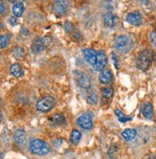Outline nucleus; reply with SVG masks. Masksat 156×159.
<instances>
[{
	"instance_id": "obj_28",
	"label": "nucleus",
	"mask_w": 156,
	"mask_h": 159,
	"mask_svg": "<svg viewBox=\"0 0 156 159\" xmlns=\"http://www.w3.org/2000/svg\"><path fill=\"white\" fill-rule=\"evenodd\" d=\"M51 40H52V39H51V37H44L43 39H42V42H43V44H44V46L45 47H47V46H49V45L51 44Z\"/></svg>"
},
{
	"instance_id": "obj_36",
	"label": "nucleus",
	"mask_w": 156,
	"mask_h": 159,
	"mask_svg": "<svg viewBox=\"0 0 156 159\" xmlns=\"http://www.w3.org/2000/svg\"><path fill=\"white\" fill-rule=\"evenodd\" d=\"M1 117H2V116H1V114H0V122H1Z\"/></svg>"
},
{
	"instance_id": "obj_34",
	"label": "nucleus",
	"mask_w": 156,
	"mask_h": 159,
	"mask_svg": "<svg viewBox=\"0 0 156 159\" xmlns=\"http://www.w3.org/2000/svg\"><path fill=\"white\" fill-rule=\"evenodd\" d=\"M8 1H10L11 3H16V0H8Z\"/></svg>"
},
{
	"instance_id": "obj_9",
	"label": "nucleus",
	"mask_w": 156,
	"mask_h": 159,
	"mask_svg": "<svg viewBox=\"0 0 156 159\" xmlns=\"http://www.w3.org/2000/svg\"><path fill=\"white\" fill-rule=\"evenodd\" d=\"M83 54V58L86 61L87 63H89L90 65H94L96 62V59H97V53L93 50V49H84L82 51Z\"/></svg>"
},
{
	"instance_id": "obj_12",
	"label": "nucleus",
	"mask_w": 156,
	"mask_h": 159,
	"mask_svg": "<svg viewBox=\"0 0 156 159\" xmlns=\"http://www.w3.org/2000/svg\"><path fill=\"white\" fill-rule=\"evenodd\" d=\"M142 113L147 119H151L153 117V106L149 102L145 103L142 107Z\"/></svg>"
},
{
	"instance_id": "obj_13",
	"label": "nucleus",
	"mask_w": 156,
	"mask_h": 159,
	"mask_svg": "<svg viewBox=\"0 0 156 159\" xmlns=\"http://www.w3.org/2000/svg\"><path fill=\"white\" fill-rule=\"evenodd\" d=\"M104 23L107 28H113L116 25V16L112 13H106L104 16Z\"/></svg>"
},
{
	"instance_id": "obj_25",
	"label": "nucleus",
	"mask_w": 156,
	"mask_h": 159,
	"mask_svg": "<svg viewBox=\"0 0 156 159\" xmlns=\"http://www.w3.org/2000/svg\"><path fill=\"white\" fill-rule=\"evenodd\" d=\"M14 54H15V56H16V58H17V59H22V58L24 57V55H25V51H24V49L22 48V47L17 46V47H16V49H15V51H14Z\"/></svg>"
},
{
	"instance_id": "obj_31",
	"label": "nucleus",
	"mask_w": 156,
	"mask_h": 159,
	"mask_svg": "<svg viewBox=\"0 0 156 159\" xmlns=\"http://www.w3.org/2000/svg\"><path fill=\"white\" fill-rule=\"evenodd\" d=\"M9 23H10L11 25H13V26H16V25L17 24V19H16V16L11 17L10 20H9Z\"/></svg>"
},
{
	"instance_id": "obj_20",
	"label": "nucleus",
	"mask_w": 156,
	"mask_h": 159,
	"mask_svg": "<svg viewBox=\"0 0 156 159\" xmlns=\"http://www.w3.org/2000/svg\"><path fill=\"white\" fill-rule=\"evenodd\" d=\"M81 139H82V133L78 129H73L70 135V142L73 145H76L81 141Z\"/></svg>"
},
{
	"instance_id": "obj_18",
	"label": "nucleus",
	"mask_w": 156,
	"mask_h": 159,
	"mask_svg": "<svg viewBox=\"0 0 156 159\" xmlns=\"http://www.w3.org/2000/svg\"><path fill=\"white\" fill-rule=\"evenodd\" d=\"M10 71H11V74L16 78H20L23 76V70H22L21 66L17 63H15L11 66Z\"/></svg>"
},
{
	"instance_id": "obj_3",
	"label": "nucleus",
	"mask_w": 156,
	"mask_h": 159,
	"mask_svg": "<svg viewBox=\"0 0 156 159\" xmlns=\"http://www.w3.org/2000/svg\"><path fill=\"white\" fill-rule=\"evenodd\" d=\"M114 47L116 50H118L122 53H127L132 47V41L130 39V38L126 35L119 36L118 38H116V39L114 41Z\"/></svg>"
},
{
	"instance_id": "obj_30",
	"label": "nucleus",
	"mask_w": 156,
	"mask_h": 159,
	"mask_svg": "<svg viewBox=\"0 0 156 159\" xmlns=\"http://www.w3.org/2000/svg\"><path fill=\"white\" fill-rule=\"evenodd\" d=\"M64 28H65V31L67 32V33H71V32L73 31V28H74V27H73V25L70 23V22H66Z\"/></svg>"
},
{
	"instance_id": "obj_5",
	"label": "nucleus",
	"mask_w": 156,
	"mask_h": 159,
	"mask_svg": "<svg viewBox=\"0 0 156 159\" xmlns=\"http://www.w3.org/2000/svg\"><path fill=\"white\" fill-rule=\"evenodd\" d=\"M71 5V0H56L53 5V11L56 15L62 16L67 13Z\"/></svg>"
},
{
	"instance_id": "obj_4",
	"label": "nucleus",
	"mask_w": 156,
	"mask_h": 159,
	"mask_svg": "<svg viewBox=\"0 0 156 159\" xmlns=\"http://www.w3.org/2000/svg\"><path fill=\"white\" fill-rule=\"evenodd\" d=\"M55 104H56V101H55L54 97L48 95V96L43 97L42 99H40L38 102L37 109L41 112H47L55 107Z\"/></svg>"
},
{
	"instance_id": "obj_6",
	"label": "nucleus",
	"mask_w": 156,
	"mask_h": 159,
	"mask_svg": "<svg viewBox=\"0 0 156 159\" xmlns=\"http://www.w3.org/2000/svg\"><path fill=\"white\" fill-rule=\"evenodd\" d=\"M74 79L78 85L82 88H88L90 86V78L82 71H74Z\"/></svg>"
},
{
	"instance_id": "obj_29",
	"label": "nucleus",
	"mask_w": 156,
	"mask_h": 159,
	"mask_svg": "<svg viewBox=\"0 0 156 159\" xmlns=\"http://www.w3.org/2000/svg\"><path fill=\"white\" fill-rule=\"evenodd\" d=\"M149 39H150V41L152 42V44L154 46H156V32L153 31L149 34Z\"/></svg>"
},
{
	"instance_id": "obj_19",
	"label": "nucleus",
	"mask_w": 156,
	"mask_h": 159,
	"mask_svg": "<svg viewBox=\"0 0 156 159\" xmlns=\"http://www.w3.org/2000/svg\"><path fill=\"white\" fill-rule=\"evenodd\" d=\"M50 121L55 126H60V125H62L65 123V118L60 113H56L52 117H50Z\"/></svg>"
},
{
	"instance_id": "obj_11",
	"label": "nucleus",
	"mask_w": 156,
	"mask_h": 159,
	"mask_svg": "<svg viewBox=\"0 0 156 159\" xmlns=\"http://www.w3.org/2000/svg\"><path fill=\"white\" fill-rule=\"evenodd\" d=\"M45 46H44V44L42 42V39H39V38H36L34 39V41H33L32 43V52L34 54H39L41 52H43L44 50H45Z\"/></svg>"
},
{
	"instance_id": "obj_15",
	"label": "nucleus",
	"mask_w": 156,
	"mask_h": 159,
	"mask_svg": "<svg viewBox=\"0 0 156 159\" xmlns=\"http://www.w3.org/2000/svg\"><path fill=\"white\" fill-rule=\"evenodd\" d=\"M112 73H111L109 70H103L100 74V82H101L103 84H108L112 82Z\"/></svg>"
},
{
	"instance_id": "obj_22",
	"label": "nucleus",
	"mask_w": 156,
	"mask_h": 159,
	"mask_svg": "<svg viewBox=\"0 0 156 159\" xmlns=\"http://www.w3.org/2000/svg\"><path fill=\"white\" fill-rule=\"evenodd\" d=\"M102 95L105 99H110L113 96V89L111 87H104L102 89Z\"/></svg>"
},
{
	"instance_id": "obj_1",
	"label": "nucleus",
	"mask_w": 156,
	"mask_h": 159,
	"mask_svg": "<svg viewBox=\"0 0 156 159\" xmlns=\"http://www.w3.org/2000/svg\"><path fill=\"white\" fill-rule=\"evenodd\" d=\"M154 60V53L149 50H146L142 52L136 61L137 68L142 71H147L149 66L151 65L152 61Z\"/></svg>"
},
{
	"instance_id": "obj_35",
	"label": "nucleus",
	"mask_w": 156,
	"mask_h": 159,
	"mask_svg": "<svg viewBox=\"0 0 156 159\" xmlns=\"http://www.w3.org/2000/svg\"><path fill=\"white\" fill-rule=\"evenodd\" d=\"M1 156H2V153H1V152H0V158H1Z\"/></svg>"
},
{
	"instance_id": "obj_14",
	"label": "nucleus",
	"mask_w": 156,
	"mask_h": 159,
	"mask_svg": "<svg viewBox=\"0 0 156 159\" xmlns=\"http://www.w3.org/2000/svg\"><path fill=\"white\" fill-rule=\"evenodd\" d=\"M14 140L15 142L18 145V146H21L23 145L25 140H26V133L23 129H17L15 134H14Z\"/></svg>"
},
{
	"instance_id": "obj_26",
	"label": "nucleus",
	"mask_w": 156,
	"mask_h": 159,
	"mask_svg": "<svg viewBox=\"0 0 156 159\" xmlns=\"http://www.w3.org/2000/svg\"><path fill=\"white\" fill-rule=\"evenodd\" d=\"M117 153H118V147L115 146V145H112V146L110 147V149L108 150V155H109V157L111 159H113V158L116 157Z\"/></svg>"
},
{
	"instance_id": "obj_37",
	"label": "nucleus",
	"mask_w": 156,
	"mask_h": 159,
	"mask_svg": "<svg viewBox=\"0 0 156 159\" xmlns=\"http://www.w3.org/2000/svg\"><path fill=\"white\" fill-rule=\"evenodd\" d=\"M0 107H1V99H0Z\"/></svg>"
},
{
	"instance_id": "obj_8",
	"label": "nucleus",
	"mask_w": 156,
	"mask_h": 159,
	"mask_svg": "<svg viewBox=\"0 0 156 159\" xmlns=\"http://www.w3.org/2000/svg\"><path fill=\"white\" fill-rule=\"evenodd\" d=\"M107 64V58L105 53L103 52H99L97 53V59L96 62L93 65V68L95 71H103L105 69V67Z\"/></svg>"
},
{
	"instance_id": "obj_32",
	"label": "nucleus",
	"mask_w": 156,
	"mask_h": 159,
	"mask_svg": "<svg viewBox=\"0 0 156 159\" xmlns=\"http://www.w3.org/2000/svg\"><path fill=\"white\" fill-rule=\"evenodd\" d=\"M5 12V5L2 0H0V14H3Z\"/></svg>"
},
{
	"instance_id": "obj_7",
	"label": "nucleus",
	"mask_w": 156,
	"mask_h": 159,
	"mask_svg": "<svg viewBox=\"0 0 156 159\" xmlns=\"http://www.w3.org/2000/svg\"><path fill=\"white\" fill-rule=\"evenodd\" d=\"M77 124L83 129H90L93 126V120H92V114L89 112L83 113L79 118L77 119Z\"/></svg>"
},
{
	"instance_id": "obj_24",
	"label": "nucleus",
	"mask_w": 156,
	"mask_h": 159,
	"mask_svg": "<svg viewBox=\"0 0 156 159\" xmlns=\"http://www.w3.org/2000/svg\"><path fill=\"white\" fill-rule=\"evenodd\" d=\"M10 44V36H0V48H5Z\"/></svg>"
},
{
	"instance_id": "obj_23",
	"label": "nucleus",
	"mask_w": 156,
	"mask_h": 159,
	"mask_svg": "<svg viewBox=\"0 0 156 159\" xmlns=\"http://www.w3.org/2000/svg\"><path fill=\"white\" fill-rule=\"evenodd\" d=\"M87 102L90 105H96L97 103H98V96H97V94L95 93V92H90L88 94V96H87Z\"/></svg>"
},
{
	"instance_id": "obj_2",
	"label": "nucleus",
	"mask_w": 156,
	"mask_h": 159,
	"mask_svg": "<svg viewBox=\"0 0 156 159\" xmlns=\"http://www.w3.org/2000/svg\"><path fill=\"white\" fill-rule=\"evenodd\" d=\"M30 151L37 155H46L50 152V147L40 139H34L30 142Z\"/></svg>"
},
{
	"instance_id": "obj_16",
	"label": "nucleus",
	"mask_w": 156,
	"mask_h": 159,
	"mask_svg": "<svg viewBox=\"0 0 156 159\" xmlns=\"http://www.w3.org/2000/svg\"><path fill=\"white\" fill-rule=\"evenodd\" d=\"M122 136L124 137V139L126 141H128V142H131L133 141L137 136V131L135 129H127L126 130L123 131L122 133Z\"/></svg>"
},
{
	"instance_id": "obj_27",
	"label": "nucleus",
	"mask_w": 156,
	"mask_h": 159,
	"mask_svg": "<svg viewBox=\"0 0 156 159\" xmlns=\"http://www.w3.org/2000/svg\"><path fill=\"white\" fill-rule=\"evenodd\" d=\"M111 58H112V61H113V63H114V66L116 67V69H119L120 68V61H119L118 57L114 53H112L111 54Z\"/></svg>"
},
{
	"instance_id": "obj_21",
	"label": "nucleus",
	"mask_w": 156,
	"mask_h": 159,
	"mask_svg": "<svg viewBox=\"0 0 156 159\" xmlns=\"http://www.w3.org/2000/svg\"><path fill=\"white\" fill-rule=\"evenodd\" d=\"M115 114L117 115V117H118L119 121H120V122H122V123H126V122L130 121V120L132 119L131 117L125 115L124 113H123L120 109H116V110H115Z\"/></svg>"
},
{
	"instance_id": "obj_10",
	"label": "nucleus",
	"mask_w": 156,
	"mask_h": 159,
	"mask_svg": "<svg viewBox=\"0 0 156 159\" xmlns=\"http://www.w3.org/2000/svg\"><path fill=\"white\" fill-rule=\"evenodd\" d=\"M127 21L129 24L134 25V26H138L142 23L143 21V17L141 16L140 13L135 12V13H130L127 16Z\"/></svg>"
},
{
	"instance_id": "obj_17",
	"label": "nucleus",
	"mask_w": 156,
	"mask_h": 159,
	"mask_svg": "<svg viewBox=\"0 0 156 159\" xmlns=\"http://www.w3.org/2000/svg\"><path fill=\"white\" fill-rule=\"evenodd\" d=\"M24 11H25L24 4L22 2H17L13 7V14L16 17H20L22 15H23Z\"/></svg>"
},
{
	"instance_id": "obj_33",
	"label": "nucleus",
	"mask_w": 156,
	"mask_h": 159,
	"mask_svg": "<svg viewBox=\"0 0 156 159\" xmlns=\"http://www.w3.org/2000/svg\"><path fill=\"white\" fill-rule=\"evenodd\" d=\"M147 159H156V155H151V156H149Z\"/></svg>"
}]
</instances>
